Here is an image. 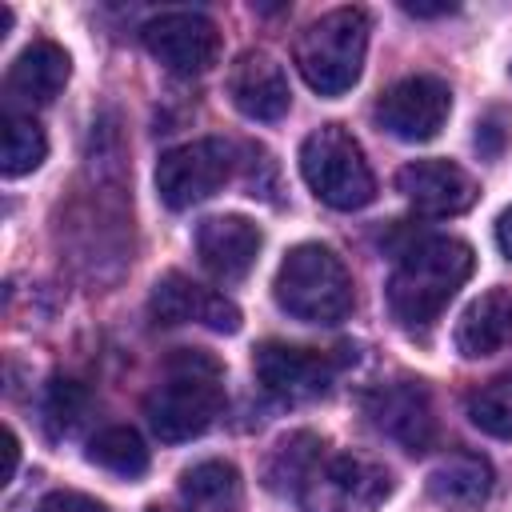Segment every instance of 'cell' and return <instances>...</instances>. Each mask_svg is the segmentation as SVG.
I'll return each mask as SVG.
<instances>
[{"label": "cell", "mask_w": 512, "mask_h": 512, "mask_svg": "<svg viewBox=\"0 0 512 512\" xmlns=\"http://www.w3.org/2000/svg\"><path fill=\"white\" fill-rule=\"evenodd\" d=\"M472 248L456 236H424L400 248L388 276V308L404 328H428L472 276Z\"/></svg>", "instance_id": "1"}, {"label": "cell", "mask_w": 512, "mask_h": 512, "mask_svg": "<svg viewBox=\"0 0 512 512\" xmlns=\"http://www.w3.org/2000/svg\"><path fill=\"white\" fill-rule=\"evenodd\" d=\"M220 412H224V368L216 356L200 348L172 352L144 400L148 428L164 444H180L208 432Z\"/></svg>", "instance_id": "2"}, {"label": "cell", "mask_w": 512, "mask_h": 512, "mask_svg": "<svg viewBox=\"0 0 512 512\" xmlns=\"http://www.w3.org/2000/svg\"><path fill=\"white\" fill-rule=\"evenodd\" d=\"M272 296L304 324H336L352 312V276L328 244H296L276 268Z\"/></svg>", "instance_id": "3"}, {"label": "cell", "mask_w": 512, "mask_h": 512, "mask_svg": "<svg viewBox=\"0 0 512 512\" xmlns=\"http://www.w3.org/2000/svg\"><path fill=\"white\" fill-rule=\"evenodd\" d=\"M368 52V12L364 8H332L320 20H312L296 44L292 60L308 88L320 96H340L360 80Z\"/></svg>", "instance_id": "4"}, {"label": "cell", "mask_w": 512, "mask_h": 512, "mask_svg": "<svg viewBox=\"0 0 512 512\" xmlns=\"http://www.w3.org/2000/svg\"><path fill=\"white\" fill-rule=\"evenodd\" d=\"M300 172H304V184L316 192V200H324L336 212H356L376 196L372 164L364 160V148L356 144V136L340 124H320L316 132L304 136Z\"/></svg>", "instance_id": "5"}, {"label": "cell", "mask_w": 512, "mask_h": 512, "mask_svg": "<svg viewBox=\"0 0 512 512\" xmlns=\"http://www.w3.org/2000/svg\"><path fill=\"white\" fill-rule=\"evenodd\" d=\"M392 492V472L368 456L336 452L316 456L304 480L296 484V500L304 512H376Z\"/></svg>", "instance_id": "6"}, {"label": "cell", "mask_w": 512, "mask_h": 512, "mask_svg": "<svg viewBox=\"0 0 512 512\" xmlns=\"http://www.w3.org/2000/svg\"><path fill=\"white\" fill-rule=\"evenodd\" d=\"M236 156L232 144L220 136L188 140L180 148H168L156 164V192L172 212H184L208 196H216L232 180Z\"/></svg>", "instance_id": "7"}, {"label": "cell", "mask_w": 512, "mask_h": 512, "mask_svg": "<svg viewBox=\"0 0 512 512\" xmlns=\"http://www.w3.org/2000/svg\"><path fill=\"white\" fill-rule=\"evenodd\" d=\"M140 40L176 76H200L220 60V28L204 12H160L140 28Z\"/></svg>", "instance_id": "8"}, {"label": "cell", "mask_w": 512, "mask_h": 512, "mask_svg": "<svg viewBox=\"0 0 512 512\" xmlns=\"http://www.w3.org/2000/svg\"><path fill=\"white\" fill-rule=\"evenodd\" d=\"M448 112H452V92L440 76H404L372 108L376 124L408 144L432 140L444 128Z\"/></svg>", "instance_id": "9"}, {"label": "cell", "mask_w": 512, "mask_h": 512, "mask_svg": "<svg viewBox=\"0 0 512 512\" xmlns=\"http://www.w3.org/2000/svg\"><path fill=\"white\" fill-rule=\"evenodd\" d=\"M364 416L376 432L396 440L404 452H428L436 440V408L420 380L376 384L364 396Z\"/></svg>", "instance_id": "10"}, {"label": "cell", "mask_w": 512, "mask_h": 512, "mask_svg": "<svg viewBox=\"0 0 512 512\" xmlns=\"http://www.w3.org/2000/svg\"><path fill=\"white\" fill-rule=\"evenodd\" d=\"M256 380L268 396L300 404V400H316L328 392L332 376H336V360L328 352L316 348H300V344H284V340H268L256 348Z\"/></svg>", "instance_id": "11"}, {"label": "cell", "mask_w": 512, "mask_h": 512, "mask_svg": "<svg viewBox=\"0 0 512 512\" xmlns=\"http://www.w3.org/2000/svg\"><path fill=\"white\" fill-rule=\"evenodd\" d=\"M396 188L420 216H436V220L468 212L480 196L476 180L452 160H412L396 172Z\"/></svg>", "instance_id": "12"}, {"label": "cell", "mask_w": 512, "mask_h": 512, "mask_svg": "<svg viewBox=\"0 0 512 512\" xmlns=\"http://www.w3.org/2000/svg\"><path fill=\"white\" fill-rule=\"evenodd\" d=\"M148 312L156 324H192L196 320L212 332H236L240 328V308L228 296L196 284L184 272H168L156 280V288L148 296Z\"/></svg>", "instance_id": "13"}, {"label": "cell", "mask_w": 512, "mask_h": 512, "mask_svg": "<svg viewBox=\"0 0 512 512\" xmlns=\"http://www.w3.org/2000/svg\"><path fill=\"white\" fill-rule=\"evenodd\" d=\"M228 96H232L236 112H244L248 120H260V124L280 120L292 104V88H288L280 60L260 48H248L236 56V64L228 72Z\"/></svg>", "instance_id": "14"}, {"label": "cell", "mask_w": 512, "mask_h": 512, "mask_svg": "<svg viewBox=\"0 0 512 512\" xmlns=\"http://www.w3.org/2000/svg\"><path fill=\"white\" fill-rule=\"evenodd\" d=\"M260 244L264 236L248 216H208L196 224V256L224 284L244 280L252 272Z\"/></svg>", "instance_id": "15"}, {"label": "cell", "mask_w": 512, "mask_h": 512, "mask_svg": "<svg viewBox=\"0 0 512 512\" xmlns=\"http://www.w3.org/2000/svg\"><path fill=\"white\" fill-rule=\"evenodd\" d=\"M72 60L56 40H32L8 68V96L20 104H52L68 84Z\"/></svg>", "instance_id": "16"}, {"label": "cell", "mask_w": 512, "mask_h": 512, "mask_svg": "<svg viewBox=\"0 0 512 512\" xmlns=\"http://www.w3.org/2000/svg\"><path fill=\"white\" fill-rule=\"evenodd\" d=\"M512 340V292L508 288H488L484 296H476L460 324H456V348L468 360L492 356Z\"/></svg>", "instance_id": "17"}, {"label": "cell", "mask_w": 512, "mask_h": 512, "mask_svg": "<svg viewBox=\"0 0 512 512\" xmlns=\"http://www.w3.org/2000/svg\"><path fill=\"white\" fill-rule=\"evenodd\" d=\"M492 492V464L476 452H452L428 472V496L440 508H476Z\"/></svg>", "instance_id": "18"}, {"label": "cell", "mask_w": 512, "mask_h": 512, "mask_svg": "<svg viewBox=\"0 0 512 512\" xmlns=\"http://www.w3.org/2000/svg\"><path fill=\"white\" fill-rule=\"evenodd\" d=\"M180 492L196 512H240L244 480L228 460H200L180 476Z\"/></svg>", "instance_id": "19"}, {"label": "cell", "mask_w": 512, "mask_h": 512, "mask_svg": "<svg viewBox=\"0 0 512 512\" xmlns=\"http://www.w3.org/2000/svg\"><path fill=\"white\" fill-rule=\"evenodd\" d=\"M48 156V136L44 128L32 120V116H20V112H8L4 116V144H0V172L8 180L24 176V172H36Z\"/></svg>", "instance_id": "20"}, {"label": "cell", "mask_w": 512, "mask_h": 512, "mask_svg": "<svg viewBox=\"0 0 512 512\" xmlns=\"http://www.w3.org/2000/svg\"><path fill=\"white\" fill-rule=\"evenodd\" d=\"M88 460L100 464L104 472L112 476H140L148 468V448L140 440L136 428H124V424H112V428H100L92 440H88Z\"/></svg>", "instance_id": "21"}, {"label": "cell", "mask_w": 512, "mask_h": 512, "mask_svg": "<svg viewBox=\"0 0 512 512\" xmlns=\"http://www.w3.org/2000/svg\"><path fill=\"white\" fill-rule=\"evenodd\" d=\"M468 420L496 440H512V372L484 380L468 396Z\"/></svg>", "instance_id": "22"}, {"label": "cell", "mask_w": 512, "mask_h": 512, "mask_svg": "<svg viewBox=\"0 0 512 512\" xmlns=\"http://www.w3.org/2000/svg\"><path fill=\"white\" fill-rule=\"evenodd\" d=\"M320 448H324V444H320L312 432H292V436H284V440L276 444L272 460H268V484L296 492V484L304 480V472L312 468V460L320 456Z\"/></svg>", "instance_id": "23"}, {"label": "cell", "mask_w": 512, "mask_h": 512, "mask_svg": "<svg viewBox=\"0 0 512 512\" xmlns=\"http://www.w3.org/2000/svg\"><path fill=\"white\" fill-rule=\"evenodd\" d=\"M84 408H88V392L76 380H52L48 400H44V416H48L52 432H64L68 436L84 420Z\"/></svg>", "instance_id": "24"}, {"label": "cell", "mask_w": 512, "mask_h": 512, "mask_svg": "<svg viewBox=\"0 0 512 512\" xmlns=\"http://www.w3.org/2000/svg\"><path fill=\"white\" fill-rule=\"evenodd\" d=\"M36 512H108V508L100 500L84 496V492H48L36 504Z\"/></svg>", "instance_id": "25"}, {"label": "cell", "mask_w": 512, "mask_h": 512, "mask_svg": "<svg viewBox=\"0 0 512 512\" xmlns=\"http://www.w3.org/2000/svg\"><path fill=\"white\" fill-rule=\"evenodd\" d=\"M496 244H500V252L512 260V208H504L500 220H496Z\"/></svg>", "instance_id": "26"}, {"label": "cell", "mask_w": 512, "mask_h": 512, "mask_svg": "<svg viewBox=\"0 0 512 512\" xmlns=\"http://www.w3.org/2000/svg\"><path fill=\"white\" fill-rule=\"evenodd\" d=\"M4 456H8V464H4V484L16 476V460H20V440H16V432H4Z\"/></svg>", "instance_id": "27"}, {"label": "cell", "mask_w": 512, "mask_h": 512, "mask_svg": "<svg viewBox=\"0 0 512 512\" xmlns=\"http://www.w3.org/2000/svg\"><path fill=\"white\" fill-rule=\"evenodd\" d=\"M408 16H444V12H456L452 4H404Z\"/></svg>", "instance_id": "28"}, {"label": "cell", "mask_w": 512, "mask_h": 512, "mask_svg": "<svg viewBox=\"0 0 512 512\" xmlns=\"http://www.w3.org/2000/svg\"><path fill=\"white\" fill-rule=\"evenodd\" d=\"M148 512H184V508H172V504H152Z\"/></svg>", "instance_id": "29"}]
</instances>
